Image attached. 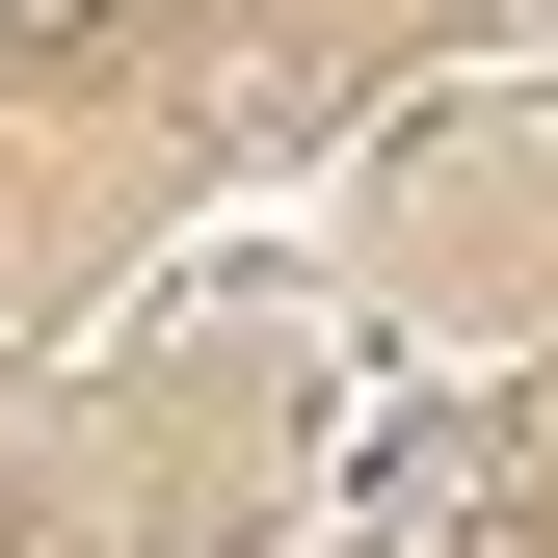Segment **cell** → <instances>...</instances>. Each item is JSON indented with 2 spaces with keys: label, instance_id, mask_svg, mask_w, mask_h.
<instances>
[{
  "label": "cell",
  "instance_id": "cell-2",
  "mask_svg": "<svg viewBox=\"0 0 558 558\" xmlns=\"http://www.w3.org/2000/svg\"><path fill=\"white\" fill-rule=\"evenodd\" d=\"M0 53H53V81H81V53H133V0H0Z\"/></svg>",
  "mask_w": 558,
  "mask_h": 558
},
{
  "label": "cell",
  "instance_id": "cell-1",
  "mask_svg": "<svg viewBox=\"0 0 558 558\" xmlns=\"http://www.w3.org/2000/svg\"><path fill=\"white\" fill-rule=\"evenodd\" d=\"M373 558H558V452L506 426V399L399 426V452H373Z\"/></svg>",
  "mask_w": 558,
  "mask_h": 558
},
{
  "label": "cell",
  "instance_id": "cell-3",
  "mask_svg": "<svg viewBox=\"0 0 558 558\" xmlns=\"http://www.w3.org/2000/svg\"><path fill=\"white\" fill-rule=\"evenodd\" d=\"M532 27H558V0H532Z\"/></svg>",
  "mask_w": 558,
  "mask_h": 558
}]
</instances>
